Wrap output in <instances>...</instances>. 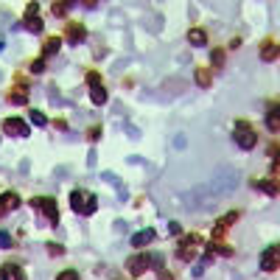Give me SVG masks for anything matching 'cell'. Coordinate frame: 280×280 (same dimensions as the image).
<instances>
[{
  "label": "cell",
  "instance_id": "obj_26",
  "mask_svg": "<svg viewBox=\"0 0 280 280\" xmlns=\"http://www.w3.org/2000/svg\"><path fill=\"white\" fill-rule=\"evenodd\" d=\"M213 64H216V68H222V64H224V51H222V48L213 51Z\"/></svg>",
  "mask_w": 280,
  "mask_h": 280
},
{
  "label": "cell",
  "instance_id": "obj_2",
  "mask_svg": "<svg viewBox=\"0 0 280 280\" xmlns=\"http://www.w3.org/2000/svg\"><path fill=\"white\" fill-rule=\"evenodd\" d=\"M233 140H235V146L238 148H244V152H249V148L258 143V135H255V129L249 126L247 121H238L235 123V129H233Z\"/></svg>",
  "mask_w": 280,
  "mask_h": 280
},
{
  "label": "cell",
  "instance_id": "obj_5",
  "mask_svg": "<svg viewBox=\"0 0 280 280\" xmlns=\"http://www.w3.org/2000/svg\"><path fill=\"white\" fill-rule=\"evenodd\" d=\"M23 26H26L31 34H42V17H39V3H28Z\"/></svg>",
  "mask_w": 280,
  "mask_h": 280
},
{
  "label": "cell",
  "instance_id": "obj_16",
  "mask_svg": "<svg viewBox=\"0 0 280 280\" xmlns=\"http://www.w3.org/2000/svg\"><path fill=\"white\" fill-rule=\"evenodd\" d=\"M188 42L193 48H202V45H207V34L202 31V28H190V31H188Z\"/></svg>",
  "mask_w": 280,
  "mask_h": 280
},
{
  "label": "cell",
  "instance_id": "obj_20",
  "mask_svg": "<svg viewBox=\"0 0 280 280\" xmlns=\"http://www.w3.org/2000/svg\"><path fill=\"white\" fill-rule=\"evenodd\" d=\"M59 45H62V42H59V37H51V39H45V45H42V53H45V56H48V53H51V56H53V53L59 51Z\"/></svg>",
  "mask_w": 280,
  "mask_h": 280
},
{
  "label": "cell",
  "instance_id": "obj_12",
  "mask_svg": "<svg viewBox=\"0 0 280 280\" xmlns=\"http://www.w3.org/2000/svg\"><path fill=\"white\" fill-rule=\"evenodd\" d=\"M277 56H280V45L275 39H266V42L261 45V59H264V62H275Z\"/></svg>",
  "mask_w": 280,
  "mask_h": 280
},
{
  "label": "cell",
  "instance_id": "obj_30",
  "mask_svg": "<svg viewBox=\"0 0 280 280\" xmlns=\"http://www.w3.org/2000/svg\"><path fill=\"white\" fill-rule=\"evenodd\" d=\"M87 138H90V140H98V138H101V126H93L90 132H87Z\"/></svg>",
  "mask_w": 280,
  "mask_h": 280
},
{
  "label": "cell",
  "instance_id": "obj_28",
  "mask_svg": "<svg viewBox=\"0 0 280 280\" xmlns=\"http://www.w3.org/2000/svg\"><path fill=\"white\" fill-rule=\"evenodd\" d=\"M64 247H59V244H48V255H62Z\"/></svg>",
  "mask_w": 280,
  "mask_h": 280
},
{
  "label": "cell",
  "instance_id": "obj_29",
  "mask_svg": "<svg viewBox=\"0 0 280 280\" xmlns=\"http://www.w3.org/2000/svg\"><path fill=\"white\" fill-rule=\"evenodd\" d=\"M87 81H90V87H95V84H101V76L98 73H87Z\"/></svg>",
  "mask_w": 280,
  "mask_h": 280
},
{
  "label": "cell",
  "instance_id": "obj_4",
  "mask_svg": "<svg viewBox=\"0 0 280 280\" xmlns=\"http://www.w3.org/2000/svg\"><path fill=\"white\" fill-rule=\"evenodd\" d=\"M31 205L37 207V210H42V216L51 222V227H56V224H59V207H56V202H53L51 196H37Z\"/></svg>",
  "mask_w": 280,
  "mask_h": 280
},
{
  "label": "cell",
  "instance_id": "obj_3",
  "mask_svg": "<svg viewBox=\"0 0 280 280\" xmlns=\"http://www.w3.org/2000/svg\"><path fill=\"white\" fill-rule=\"evenodd\" d=\"M199 244H202V235H196V233L182 235V238H180V249H177V258L185 261V264H190V261H193V255H196V247H199Z\"/></svg>",
  "mask_w": 280,
  "mask_h": 280
},
{
  "label": "cell",
  "instance_id": "obj_25",
  "mask_svg": "<svg viewBox=\"0 0 280 280\" xmlns=\"http://www.w3.org/2000/svg\"><path fill=\"white\" fill-rule=\"evenodd\" d=\"M9 101H11V104H28V95L26 93H11Z\"/></svg>",
  "mask_w": 280,
  "mask_h": 280
},
{
  "label": "cell",
  "instance_id": "obj_27",
  "mask_svg": "<svg viewBox=\"0 0 280 280\" xmlns=\"http://www.w3.org/2000/svg\"><path fill=\"white\" fill-rule=\"evenodd\" d=\"M45 70V59H37V62L31 64V73H42Z\"/></svg>",
  "mask_w": 280,
  "mask_h": 280
},
{
  "label": "cell",
  "instance_id": "obj_15",
  "mask_svg": "<svg viewBox=\"0 0 280 280\" xmlns=\"http://www.w3.org/2000/svg\"><path fill=\"white\" fill-rule=\"evenodd\" d=\"M266 129H269L272 135L280 132V104L269 106V112H266Z\"/></svg>",
  "mask_w": 280,
  "mask_h": 280
},
{
  "label": "cell",
  "instance_id": "obj_14",
  "mask_svg": "<svg viewBox=\"0 0 280 280\" xmlns=\"http://www.w3.org/2000/svg\"><path fill=\"white\" fill-rule=\"evenodd\" d=\"M252 188L255 190H264L266 196H277L280 193V182L277 180H255Z\"/></svg>",
  "mask_w": 280,
  "mask_h": 280
},
{
  "label": "cell",
  "instance_id": "obj_17",
  "mask_svg": "<svg viewBox=\"0 0 280 280\" xmlns=\"http://www.w3.org/2000/svg\"><path fill=\"white\" fill-rule=\"evenodd\" d=\"M90 98H93V104H106V90L101 84H95V87H90Z\"/></svg>",
  "mask_w": 280,
  "mask_h": 280
},
{
  "label": "cell",
  "instance_id": "obj_7",
  "mask_svg": "<svg viewBox=\"0 0 280 280\" xmlns=\"http://www.w3.org/2000/svg\"><path fill=\"white\" fill-rule=\"evenodd\" d=\"M3 132L11 135V138H26L28 135V123L23 118H6L3 121Z\"/></svg>",
  "mask_w": 280,
  "mask_h": 280
},
{
  "label": "cell",
  "instance_id": "obj_10",
  "mask_svg": "<svg viewBox=\"0 0 280 280\" xmlns=\"http://www.w3.org/2000/svg\"><path fill=\"white\" fill-rule=\"evenodd\" d=\"M126 269L132 272L135 277H138V275H143V272L148 269V255H143V252H140V255H132V258L126 261Z\"/></svg>",
  "mask_w": 280,
  "mask_h": 280
},
{
  "label": "cell",
  "instance_id": "obj_11",
  "mask_svg": "<svg viewBox=\"0 0 280 280\" xmlns=\"http://www.w3.org/2000/svg\"><path fill=\"white\" fill-rule=\"evenodd\" d=\"M152 241H157V233H154L152 227H146V230H140V233H135L129 244H132L135 249H140V247H148Z\"/></svg>",
  "mask_w": 280,
  "mask_h": 280
},
{
  "label": "cell",
  "instance_id": "obj_31",
  "mask_svg": "<svg viewBox=\"0 0 280 280\" xmlns=\"http://www.w3.org/2000/svg\"><path fill=\"white\" fill-rule=\"evenodd\" d=\"M157 280H174V275H171L168 269H160V272H157Z\"/></svg>",
  "mask_w": 280,
  "mask_h": 280
},
{
  "label": "cell",
  "instance_id": "obj_19",
  "mask_svg": "<svg viewBox=\"0 0 280 280\" xmlns=\"http://www.w3.org/2000/svg\"><path fill=\"white\" fill-rule=\"evenodd\" d=\"M148 266H154V269H165V258H163V252H152L148 255Z\"/></svg>",
  "mask_w": 280,
  "mask_h": 280
},
{
  "label": "cell",
  "instance_id": "obj_1",
  "mask_svg": "<svg viewBox=\"0 0 280 280\" xmlns=\"http://www.w3.org/2000/svg\"><path fill=\"white\" fill-rule=\"evenodd\" d=\"M70 207H73L79 216H93L98 210V199L87 190H70Z\"/></svg>",
  "mask_w": 280,
  "mask_h": 280
},
{
  "label": "cell",
  "instance_id": "obj_8",
  "mask_svg": "<svg viewBox=\"0 0 280 280\" xmlns=\"http://www.w3.org/2000/svg\"><path fill=\"white\" fill-rule=\"evenodd\" d=\"M64 37H68L70 45H81L87 37V28L81 26V23H68V28H64Z\"/></svg>",
  "mask_w": 280,
  "mask_h": 280
},
{
  "label": "cell",
  "instance_id": "obj_6",
  "mask_svg": "<svg viewBox=\"0 0 280 280\" xmlns=\"http://www.w3.org/2000/svg\"><path fill=\"white\" fill-rule=\"evenodd\" d=\"M20 205H23V199L14 193V190H6V193H0V219L9 216V213H14Z\"/></svg>",
  "mask_w": 280,
  "mask_h": 280
},
{
  "label": "cell",
  "instance_id": "obj_13",
  "mask_svg": "<svg viewBox=\"0 0 280 280\" xmlns=\"http://www.w3.org/2000/svg\"><path fill=\"white\" fill-rule=\"evenodd\" d=\"M0 280H26V272L17 264H6V266H0Z\"/></svg>",
  "mask_w": 280,
  "mask_h": 280
},
{
  "label": "cell",
  "instance_id": "obj_22",
  "mask_svg": "<svg viewBox=\"0 0 280 280\" xmlns=\"http://www.w3.org/2000/svg\"><path fill=\"white\" fill-rule=\"evenodd\" d=\"M68 6H70V3H53V6H51V14H53V17H64V14H68Z\"/></svg>",
  "mask_w": 280,
  "mask_h": 280
},
{
  "label": "cell",
  "instance_id": "obj_24",
  "mask_svg": "<svg viewBox=\"0 0 280 280\" xmlns=\"http://www.w3.org/2000/svg\"><path fill=\"white\" fill-rule=\"evenodd\" d=\"M11 244H14V241H11V235L6 233V230H0V249H11Z\"/></svg>",
  "mask_w": 280,
  "mask_h": 280
},
{
  "label": "cell",
  "instance_id": "obj_21",
  "mask_svg": "<svg viewBox=\"0 0 280 280\" xmlns=\"http://www.w3.org/2000/svg\"><path fill=\"white\" fill-rule=\"evenodd\" d=\"M28 118H31L34 126H48V118H45L39 110H31V112H28Z\"/></svg>",
  "mask_w": 280,
  "mask_h": 280
},
{
  "label": "cell",
  "instance_id": "obj_9",
  "mask_svg": "<svg viewBox=\"0 0 280 280\" xmlns=\"http://www.w3.org/2000/svg\"><path fill=\"white\" fill-rule=\"evenodd\" d=\"M277 266H280V252L275 247L264 249V255H261V269H264V272H275Z\"/></svg>",
  "mask_w": 280,
  "mask_h": 280
},
{
  "label": "cell",
  "instance_id": "obj_18",
  "mask_svg": "<svg viewBox=\"0 0 280 280\" xmlns=\"http://www.w3.org/2000/svg\"><path fill=\"white\" fill-rule=\"evenodd\" d=\"M193 79H196V84H199V87H210V81H213V76H210V73H207V70H205V68H199V70H196V73H193Z\"/></svg>",
  "mask_w": 280,
  "mask_h": 280
},
{
  "label": "cell",
  "instance_id": "obj_23",
  "mask_svg": "<svg viewBox=\"0 0 280 280\" xmlns=\"http://www.w3.org/2000/svg\"><path fill=\"white\" fill-rule=\"evenodd\" d=\"M56 280H79V272L76 269H64V272H59Z\"/></svg>",
  "mask_w": 280,
  "mask_h": 280
}]
</instances>
